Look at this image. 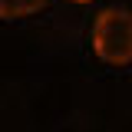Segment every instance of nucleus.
Here are the masks:
<instances>
[{"mask_svg": "<svg viewBox=\"0 0 132 132\" xmlns=\"http://www.w3.org/2000/svg\"><path fill=\"white\" fill-rule=\"evenodd\" d=\"M93 53L109 66L132 63V10L106 7L93 23Z\"/></svg>", "mask_w": 132, "mask_h": 132, "instance_id": "nucleus-1", "label": "nucleus"}, {"mask_svg": "<svg viewBox=\"0 0 132 132\" xmlns=\"http://www.w3.org/2000/svg\"><path fill=\"white\" fill-rule=\"evenodd\" d=\"M73 3H93V0H73Z\"/></svg>", "mask_w": 132, "mask_h": 132, "instance_id": "nucleus-3", "label": "nucleus"}, {"mask_svg": "<svg viewBox=\"0 0 132 132\" xmlns=\"http://www.w3.org/2000/svg\"><path fill=\"white\" fill-rule=\"evenodd\" d=\"M46 7V0H0V20H20L33 16Z\"/></svg>", "mask_w": 132, "mask_h": 132, "instance_id": "nucleus-2", "label": "nucleus"}]
</instances>
